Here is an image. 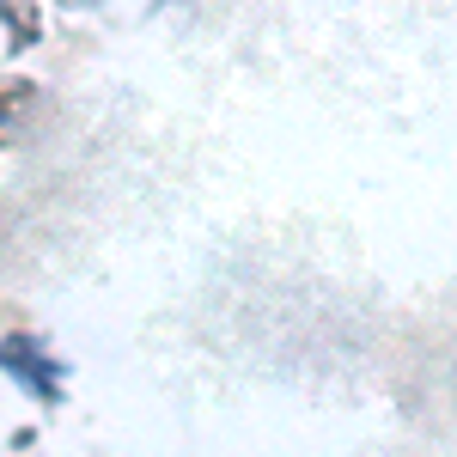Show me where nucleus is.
I'll return each instance as SVG.
<instances>
[{"label":"nucleus","instance_id":"obj_1","mask_svg":"<svg viewBox=\"0 0 457 457\" xmlns=\"http://www.w3.org/2000/svg\"><path fill=\"white\" fill-rule=\"evenodd\" d=\"M0 366H12V372H19L31 390L55 396V378H49L55 366H49V360H37V342H31V336H6V342H0Z\"/></svg>","mask_w":457,"mask_h":457},{"label":"nucleus","instance_id":"obj_2","mask_svg":"<svg viewBox=\"0 0 457 457\" xmlns=\"http://www.w3.org/2000/svg\"><path fill=\"white\" fill-rule=\"evenodd\" d=\"M37 116V86L25 73H6L0 79V129H19V122H31Z\"/></svg>","mask_w":457,"mask_h":457},{"label":"nucleus","instance_id":"obj_3","mask_svg":"<svg viewBox=\"0 0 457 457\" xmlns=\"http://www.w3.org/2000/svg\"><path fill=\"white\" fill-rule=\"evenodd\" d=\"M0 19L12 25V43H19V49H31L37 37H43V12H37V0H0Z\"/></svg>","mask_w":457,"mask_h":457},{"label":"nucleus","instance_id":"obj_4","mask_svg":"<svg viewBox=\"0 0 457 457\" xmlns=\"http://www.w3.org/2000/svg\"><path fill=\"white\" fill-rule=\"evenodd\" d=\"M0 146H6V129H0Z\"/></svg>","mask_w":457,"mask_h":457}]
</instances>
